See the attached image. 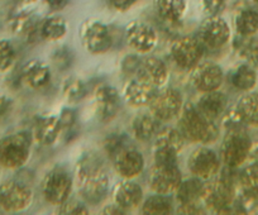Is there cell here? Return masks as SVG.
I'll return each mask as SVG.
<instances>
[{
	"mask_svg": "<svg viewBox=\"0 0 258 215\" xmlns=\"http://www.w3.org/2000/svg\"><path fill=\"white\" fill-rule=\"evenodd\" d=\"M76 185L79 194L89 204H99L109 191V177L103 160L95 152L81 156L76 166Z\"/></svg>",
	"mask_w": 258,
	"mask_h": 215,
	"instance_id": "6da1fadb",
	"label": "cell"
},
{
	"mask_svg": "<svg viewBox=\"0 0 258 215\" xmlns=\"http://www.w3.org/2000/svg\"><path fill=\"white\" fill-rule=\"evenodd\" d=\"M235 170L225 166L220 172L219 179L208 180L204 184L202 200L208 209L218 214H230L233 212V202L237 194L238 176Z\"/></svg>",
	"mask_w": 258,
	"mask_h": 215,
	"instance_id": "7a4b0ae2",
	"label": "cell"
},
{
	"mask_svg": "<svg viewBox=\"0 0 258 215\" xmlns=\"http://www.w3.org/2000/svg\"><path fill=\"white\" fill-rule=\"evenodd\" d=\"M178 130L186 140L192 143L209 145L219 137V128L214 120L208 119L202 114L197 105L185 103L178 114Z\"/></svg>",
	"mask_w": 258,
	"mask_h": 215,
	"instance_id": "3957f363",
	"label": "cell"
},
{
	"mask_svg": "<svg viewBox=\"0 0 258 215\" xmlns=\"http://www.w3.org/2000/svg\"><path fill=\"white\" fill-rule=\"evenodd\" d=\"M31 134L27 132L13 133L0 139V166L18 170L28 162L31 156Z\"/></svg>",
	"mask_w": 258,
	"mask_h": 215,
	"instance_id": "277c9868",
	"label": "cell"
},
{
	"mask_svg": "<svg viewBox=\"0 0 258 215\" xmlns=\"http://www.w3.org/2000/svg\"><path fill=\"white\" fill-rule=\"evenodd\" d=\"M252 140L245 129L227 130L222 143V160L225 166L239 169L249 158Z\"/></svg>",
	"mask_w": 258,
	"mask_h": 215,
	"instance_id": "5b68a950",
	"label": "cell"
},
{
	"mask_svg": "<svg viewBox=\"0 0 258 215\" xmlns=\"http://www.w3.org/2000/svg\"><path fill=\"white\" fill-rule=\"evenodd\" d=\"M185 138L176 128L158 130L153 142L155 164H177V157L185 147Z\"/></svg>",
	"mask_w": 258,
	"mask_h": 215,
	"instance_id": "8992f818",
	"label": "cell"
},
{
	"mask_svg": "<svg viewBox=\"0 0 258 215\" xmlns=\"http://www.w3.org/2000/svg\"><path fill=\"white\" fill-rule=\"evenodd\" d=\"M83 46L91 55H103L113 47V36L105 23L96 19L84 22L80 29Z\"/></svg>",
	"mask_w": 258,
	"mask_h": 215,
	"instance_id": "52a82bcc",
	"label": "cell"
},
{
	"mask_svg": "<svg viewBox=\"0 0 258 215\" xmlns=\"http://www.w3.org/2000/svg\"><path fill=\"white\" fill-rule=\"evenodd\" d=\"M204 46L197 37L183 36L175 39L170 47V55L177 67L183 71L192 70L204 56Z\"/></svg>",
	"mask_w": 258,
	"mask_h": 215,
	"instance_id": "ba28073f",
	"label": "cell"
},
{
	"mask_svg": "<svg viewBox=\"0 0 258 215\" xmlns=\"http://www.w3.org/2000/svg\"><path fill=\"white\" fill-rule=\"evenodd\" d=\"M73 186V179L66 170L53 169L44 176L42 182V194L47 202L58 206L70 197Z\"/></svg>",
	"mask_w": 258,
	"mask_h": 215,
	"instance_id": "9c48e42d",
	"label": "cell"
},
{
	"mask_svg": "<svg viewBox=\"0 0 258 215\" xmlns=\"http://www.w3.org/2000/svg\"><path fill=\"white\" fill-rule=\"evenodd\" d=\"M32 201H33V191L24 182L11 180L0 186V207L4 211H23L31 206Z\"/></svg>",
	"mask_w": 258,
	"mask_h": 215,
	"instance_id": "30bf717a",
	"label": "cell"
},
{
	"mask_svg": "<svg viewBox=\"0 0 258 215\" xmlns=\"http://www.w3.org/2000/svg\"><path fill=\"white\" fill-rule=\"evenodd\" d=\"M197 38L204 48L220 49L229 43L232 32L227 21L220 16L208 17L199 26Z\"/></svg>",
	"mask_w": 258,
	"mask_h": 215,
	"instance_id": "8fae6325",
	"label": "cell"
},
{
	"mask_svg": "<svg viewBox=\"0 0 258 215\" xmlns=\"http://www.w3.org/2000/svg\"><path fill=\"white\" fill-rule=\"evenodd\" d=\"M183 106L182 94L172 88L157 91L151 101V114L160 122H170L178 117Z\"/></svg>",
	"mask_w": 258,
	"mask_h": 215,
	"instance_id": "7c38bea8",
	"label": "cell"
},
{
	"mask_svg": "<svg viewBox=\"0 0 258 215\" xmlns=\"http://www.w3.org/2000/svg\"><path fill=\"white\" fill-rule=\"evenodd\" d=\"M182 181V174L177 164H155L151 170L148 185L156 194H175L176 189Z\"/></svg>",
	"mask_w": 258,
	"mask_h": 215,
	"instance_id": "4fadbf2b",
	"label": "cell"
},
{
	"mask_svg": "<svg viewBox=\"0 0 258 215\" xmlns=\"http://www.w3.org/2000/svg\"><path fill=\"white\" fill-rule=\"evenodd\" d=\"M125 41L137 53H150L158 43V34L152 26L142 21H133L125 27Z\"/></svg>",
	"mask_w": 258,
	"mask_h": 215,
	"instance_id": "5bb4252c",
	"label": "cell"
},
{
	"mask_svg": "<svg viewBox=\"0 0 258 215\" xmlns=\"http://www.w3.org/2000/svg\"><path fill=\"white\" fill-rule=\"evenodd\" d=\"M187 167L192 176L203 181L213 179L220 170V161L217 153L207 147L197 148L187 160Z\"/></svg>",
	"mask_w": 258,
	"mask_h": 215,
	"instance_id": "9a60e30c",
	"label": "cell"
},
{
	"mask_svg": "<svg viewBox=\"0 0 258 215\" xmlns=\"http://www.w3.org/2000/svg\"><path fill=\"white\" fill-rule=\"evenodd\" d=\"M111 161H113L116 174L125 180H132L140 176L146 166V161L142 153L131 145L116 153Z\"/></svg>",
	"mask_w": 258,
	"mask_h": 215,
	"instance_id": "2e32d148",
	"label": "cell"
},
{
	"mask_svg": "<svg viewBox=\"0 0 258 215\" xmlns=\"http://www.w3.org/2000/svg\"><path fill=\"white\" fill-rule=\"evenodd\" d=\"M224 80V73L218 63L207 61L200 62L192 68L191 83L194 88L200 93L218 90Z\"/></svg>",
	"mask_w": 258,
	"mask_h": 215,
	"instance_id": "e0dca14e",
	"label": "cell"
},
{
	"mask_svg": "<svg viewBox=\"0 0 258 215\" xmlns=\"http://www.w3.org/2000/svg\"><path fill=\"white\" fill-rule=\"evenodd\" d=\"M95 104L98 117L101 122L113 120L120 109V96L118 90L110 85H100L95 90Z\"/></svg>",
	"mask_w": 258,
	"mask_h": 215,
	"instance_id": "ac0fdd59",
	"label": "cell"
},
{
	"mask_svg": "<svg viewBox=\"0 0 258 215\" xmlns=\"http://www.w3.org/2000/svg\"><path fill=\"white\" fill-rule=\"evenodd\" d=\"M156 89L157 88L142 79H133L124 85L123 98L128 105L133 108H142L150 105L157 94Z\"/></svg>",
	"mask_w": 258,
	"mask_h": 215,
	"instance_id": "d6986e66",
	"label": "cell"
},
{
	"mask_svg": "<svg viewBox=\"0 0 258 215\" xmlns=\"http://www.w3.org/2000/svg\"><path fill=\"white\" fill-rule=\"evenodd\" d=\"M113 200L125 211L133 210L143 201V190L137 182L124 180L118 182L113 189Z\"/></svg>",
	"mask_w": 258,
	"mask_h": 215,
	"instance_id": "ffe728a7",
	"label": "cell"
},
{
	"mask_svg": "<svg viewBox=\"0 0 258 215\" xmlns=\"http://www.w3.org/2000/svg\"><path fill=\"white\" fill-rule=\"evenodd\" d=\"M137 78L147 81L155 88H162L168 81V67L161 58L151 56L141 61Z\"/></svg>",
	"mask_w": 258,
	"mask_h": 215,
	"instance_id": "44dd1931",
	"label": "cell"
},
{
	"mask_svg": "<svg viewBox=\"0 0 258 215\" xmlns=\"http://www.w3.org/2000/svg\"><path fill=\"white\" fill-rule=\"evenodd\" d=\"M21 79L31 89L41 90L51 83V68L42 61H29L22 68Z\"/></svg>",
	"mask_w": 258,
	"mask_h": 215,
	"instance_id": "7402d4cb",
	"label": "cell"
},
{
	"mask_svg": "<svg viewBox=\"0 0 258 215\" xmlns=\"http://www.w3.org/2000/svg\"><path fill=\"white\" fill-rule=\"evenodd\" d=\"M58 117L44 115L39 117L33 125V138L42 146H51L61 134Z\"/></svg>",
	"mask_w": 258,
	"mask_h": 215,
	"instance_id": "603a6c76",
	"label": "cell"
},
{
	"mask_svg": "<svg viewBox=\"0 0 258 215\" xmlns=\"http://www.w3.org/2000/svg\"><path fill=\"white\" fill-rule=\"evenodd\" d=\"M227 104V96L218 89V90L203 93L197 106L204 117L210 120H215L222 117L223 113L225 112Z\"/></svg>",
	"mask_w": 258,
	"mask_h": 215,
	"instance_id": "cb8c5ba5",
	"label": "cell"
},
{
	"mask_svg": "<svg viewBox=\"0 0 258 215\" xmlns=\"http://www.w3.org/2000/svg\"><path fill=\"white\" fill-rule=\"evenodd\" d=\"M153 7L157 16L168 24H178L187 12L186 0H153Z\"/></svg>",
	"mask_w": 258,
	"mask_h": 215,
	"instance_id": "d4e9b609",
	"label": "cell"
},
{
	"mask_svg": "<svg viewBox=\"0 0 258 215\" xmlns=\"http://www.w3.org/2000/svg\"><path fill=\"white\" fill-rule=\"evenodd\" d=\"M229 83L237 90L248 93L255 88L258 83V76L255 68L249 63H242L233 68L229 73Z\"/></svg>",
	"mask_w": 258,
	"mask_h": 215,
	"instance_id": "484cf974",
	"label": "cell"
},
{
	"mask_svg": "<svg viewBox=\"0 0 258 215\" xmlns=\"http://www.w3.org/2000/svg\"><path fill=\"white\" fill-rule=\"evenodd\" d=\"M235 109L247 127H258V93H245L238 100Z\"/></svg>",
	"mask_w": 258,
	"mask_h": 215,
	"instance_id": "4316f807",
	"label": "cell"
},
{
	"mask_svg": "<svg viewBox=\"0 0 258 215\" xmlns=\"http://www.w3.org/2000/svg\"><path fill=\"white\" fill-rule=\"evenodd\" d=\"M158 123L160 120L156 119L152 114H138L132 122L133 135L141 142H148L157 134Z\"/></svg>",
	"mask_w": 258,
	"mask_h": 215,
	"instance_id": "83f0119b",
	"label": "cell"
},
{
	"mask_svg": "<svg viewBox=\"0 0 258 215\" xmlns=\"http://www.w3.org/2000/svg\"><path fill=\"white\" fill-rule=\"evenodd\" d=\"M204 182L202 179L191 177V179L181 181L178 187L176 189L175 195L178 204H190V202H199L202 199Z\"/></svg>",
	"mask_w": 258,
	"mask_h": 215,
	"instance_id": "f1b7e54d",
	"label": "cell"
},
{
	"mask_svg": "<svg viewBox=\"0 0 258 215\" xmlns=\"http://www.w3.org/2000/svg\"><path fill=\"white\" fill-rule=\"evenodd\" d=\"M68 28V22L64 21V18L59 16H53L42 22L38 33L46 41L57 42L66 36Z\"/></svg>",
	"mask_w": 258,
	"mask_h": 215,
	"instance_id": "f546056e",
	"label": "cell"
},
{
	"mask_svg": "<svg viewBox=\"0 0 258 215\" xmlns=\"http://www.w3.org/2000/svg\"><path fill=\"white\" fill-rule=\"evenodd\" d=\"M234 28L237 34L253 37L258 32V12L252 8H243L234 17Z\"/></svg>",
	"mask_w": 258,
	"mask_h": 215,
	"instance_id": "4dcf8cb0",
	"label": "cell"
},
{
	"mask_svg": "<svg viewBox=\"0 0 258 215\" xmlns=\"http://www.w3.org/2000/svg\"><path fill=\"white\" fill-rule=\"evenodd\" d=\"M238 185L243 195L249 201L258 200V164H252L245 167L238 176Z\"/></svg>",
	"mask_w": 258,
	"mask_h": 215,
	"instance_id": "1f68e13d",
	"label": "cell"
},
{
	"mask_svg": "<svg viewBox=\"0 0 258 215\" xmlns=\"http://www.w3.org/2000/svg\"><path fill=\"white\" fill-rule=\"evenodd\" d=\"M142 212L146 215H170L173 212V204L168 195L155 192L143 201Z\"/></svg>",
	"mask_w": 258,
	"mask_h": 215,
	"instance_id": "d6a6232c",
	"label": "cell"
},
{
	"mask_svg": "<svg viewBox=\"0 0 258 215\" xmlns=\"http://www.w3.org/2000/svg\"><path fill=\"white\" fill-rule=\"evenodd\" d=\"M62 91H63L64 98L68 99L70 103H76L85 98L86 95V85L83 80L79 78L71 76L66 79L62 84Z\"/></svg>",
	"mask_w": 258,
	"mask_h": 215,
	"instance_id": "836d02e7",
	"label": "cell"
},
{
	"mask_svg": "<svg viewBox=\"0 0 258 215\" xmlns=\"http://www.w3.org/2000/svg\"><path fill=\"white\" fill-rule=\"evenodd\" d=\"M129 145L128 137L121 133H113L109 134L104 140V150H105L106 155L110 160H113L114 156L118 152H120L124 147Z\"/></svg>",
	"mask_w": 258,
	"mask_h": 215,
	"instance_id": "e575fe53",
	"label": "cell"
},
{
	"mask_svg": "<svg viewBox=\"0 0 258 215\" xmlns=\"http://www.w3.org/2000/svg\"><path fill=\"white\" fill-rule=\"evenodd\" d=\"M16 61V49L8 39L0 38V73H6Z\"/></svg>",
	"mask_w": 258,
	"mask_h": 215,
	"instance_id": "d590c367",
	"label": "cell"
},
{
	"mask_svg": "<svg viewBox=\"0 0 258 215\" xmlns=\"http://www.w3.org/2000/svg\"><path fill=\"white\" fill-rule=\"evenodd\" d=\"M57 214L83 215V214H89V210L83 201H79V200L70 199V197H69L66 201H63L61 205H58Z\"/></svg>",
	"mask_w": 258,
	"mask_h": 215,
	"instance_id": "8d00e7d4",
	"label": "cell"
},
{
	"mask_svg": "<svg viewBox=\"0 0 258 215\" xmlns=\"http://www.w3.org/2000/svg\"><path fill=\"white\" fill-rule=\"evenodd\" d=\"M222 125L227 130H237V129H245V123L243 122L240 115L238 114L235 106L232 110H228L224 114L222 120Z\"/></svg>",
	"mask_w": 258,
	"mask_h": 215,
	"instance_id": "74e56055",
	"label": "cell"
},
{
	"mask_svg": "<svg viewBox=\"0 0 258 215\" xmlns=\"http://www.w3.org/2000/svg\"><path fill=\"white\" fill-rule=\"evenodd\" d=\"M52 58H53L54 65H56L59 70H66V68L70 67L74 60L71 51L69 48H66L64 46L57 48L56 51H54Z\"/></svg>",
	"mask_w": 258,
	"mask_h": 215,
	"instance_id": "f35d334b",
	"label": "cell"
},
{
	"mask_svg": "<svg viewBox=\"0 0 258 215\" xmlns=\"http://www.w3.org/2000/svg\"><path fill=\"white\" fill-rule=\"evenodd\" d=\"M200 8L207 17L220 16L225 9V0H200Z\"/></svg>",
	"mask_w": 258,
	"mask_h": 215,
	"instance_id": "ab89813d",
	"label": "cell"
},
{
	"mask_svg": "<svg viewBox=\"0 0 258 215\" xmlns=\"http://www.w3.org/2000/svg\"><path fill=\"white\" fill-rule=\"evenodd\" d=\"M59 125H61V132H70L74 129L76 123V114L74 110L64 109L62 110L58 117Z\"/></svg>",
	"mask_w": 258,
	"mask_h": 215,
	"instance_id": "60d3db41",
	"label": "cell"
},
{
	"mask_svg": "<svg viewBox=\"0 0 258 215\" xmlns=\"http://www.w3.org/2000/svg\"><path fill=\"white\" fill-rule=\"evenodd\" d=\"M141 61L142 60H140L136 55L125 56L124 60L121 61V70H123V73L126 74V75H133V74L137 75L138 68H140L141 66Z\"/></svg>",
	"mask_w": 258,
	"mask_h": 215,
	"instance_id": "b9f144b4",
	"label": "cell"
},
{
	"mask_svg": "<svg viewBox=\"0 0 258 215\" xmlns=\"http://www.w3.org/2000/svg\"><path fill=\"white\" fill-rule=\"evenodd\" d=\"M243 58L247 60V62L249 63L252 67L258 68V41L252 39L250 44L248 46V48L245 49V52L242 56Z\"/></svg>",
	"mask_w": 258,
	"mask_h": 215,
	"instance_id": "7bdbcfd3",
	"label": "cell"
},
{
	"mask_svg": "<svg viewBox=\"0 0 258 215\" xmlns=\"http://www.w3.org/2000/svg\"><path fill=\"white\" fill-rule=\"evenodd\" d=\"M106 3L113 11L124 13V12L132 9L138 3V0H106Z\"/></svg>",
	"mask_w": 258,
	"mask_h": 215,
	"instance_id": "ee69618b",
	"label": "cell"
},
{
	"mask_svg": "<svg viewBox=\"0 0 258 215\" xmlns=\"http://www.w3.org/2000/svg\"><path fill=\"white\" fill-rule=\"evenodd\" d=\"M177 214L185 215H199L204 214V210L199 202H190V204H180L177 207Z\"/></svg>",
	"mask_w": 258,
	"mask_h": 215,
	"instance_id": "f6af8a7d",
	"label": "cell"
},
{
	"mask_svg": "<svg viewBox=\"0 0 258 215\" xmlns=\"http://www.w3.org/2000/svg\"><path fill=\"white\" fill-rule=\"evenodd\" d=\"M12 108H13V103H12L11 99L0 94V122H3L9 117Z\"/></svg>",
	"mask_w": 258,
	"mask_h": 215,
	"instance_id": "bcb514c9",
	"label": "cell"
},
{
	"mask_svg": "<svg viewBox=\"0 0 258 215\" xmlns=\"http://www.w3.org/2000/svg\"><path fill=\"white\" fill-rule=\"evenodd\" d=\"M43 2L53 12L63 11L69 6V3H70V0H43Z\"/></svg>",
	"mask_w": 258,
	"mask_h": 215,
	"instance_id": "7dc6e473",
	"label": "cell"
},
{
	"mask_svg": "<svg viewBox=\"0 0 258 215\" xmlns=\"http://www.w3.org/2000/svg\"><path fill=\"white\" fill-rule=\"evenodd\" d=\"M128 211H125L124 209H121L119 205H116L115 202H113L111 205H106L103 210V214H109V215H123L126 214Z\"/></svg>",
	"mask_w": 258,
	"mask_h": 215,
	"instance_id": "c3c4849f",
	"label": "cell"
},
{
	"mask_svg": "<svg viewBox=\"0 0 258 215\" xmlns=\"http://www.w3.org/2000/svg\"><path fill=\"white\" fill-rule=\"evenodd\" d=\"M19 3L23 4V6H29V4H33L36 3L37 0H18Z\"/></svg>",
	"mask_w": 258,
	"mask_h": 215,
	"instance_id": "681fc988",
	"label": "cell"
},
{
	"mask_svg": "<svg viewBox=\"0 0 258 215\" xmlns=\"http://www.w3.org/2000/svg\"><path fill=\"white\" fill-rule=\"evenodd\" d=\"M252 2L255 4V6H258V0H252Z\"/></svg>",
	"mask_w": 258,
	"mask_h": 215,
	"instance_id": "f907efd6",
	"label": "cell"
},
{
	"mask_svg": "<svg viewBox=\"0 0 258 215\" xmlns=\"http://www.w3.org/2000/svg\"><path fill=\"white\" fill-rule=\"evenodd\" d=\"M0 174H2V172H0Z\"/></svg>",
	"mask_w": 258,
	"mask_h": 215,
	"instance_id": "816d5d0a",
	"label": "cell"
}]
</instances>
